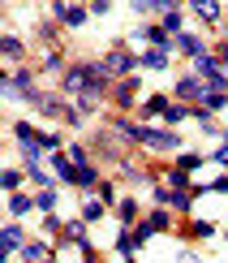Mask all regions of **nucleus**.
I'll return each instance as SVG.
<instances>
[{"instance_id": "f257e3e1", "label": "nucleus", "mask_w": 228, "mask_h": 263, "mask_svg": "<svg viewBox=\"0 0 228 263\" xmlns=\"http://www.w3.org/2000/svg\"><path fill=\"white\" fill-rule=\"evenodd\" d=\"M103 69H108V73H129V69H134V57H129V52H108V57H103Z\"/></svg>"}, {"instance_id": "f03ea898", "label": "nucleus", "mask_w": 228, "mask_h": 263, "mask_svg": "<svg viewBox=\"0 0 228 263\" xmlns=\"http://www.w3.org/2000/svg\"><path fill=\"white\" fill-rule=\"evenodd\" d=\"M194 13L198 17H220V5L215 0H194Z\"/></svg>"}, {"instance_id": "7ed1b4c3", "label": "nucleus", "mask_w": 228, "mask_h": 263, "mask_svg": "<svg viewBox=\"0 0 228 263\" xmlns=\"http://www.w3.org/2000/svg\"><path fill=\"white\" fill-rule=\"evenodd\" d=\"M26 259H30V263H43V259H48V246H43V242H30V246H26Z\"/></svg>"}, {"instance_id": "20e7f679", "label": "nucleus", "mask_w": 228, "mask_h": 263, "mask_svg": "<svg viewBox=\"0 0 228 263\" xmlns=\"http://www.w3.org/2000/svg\"><path fill=\"white\" fill-rule=\"evenodd\" d=\"M181 48L194 52V57H202V39H198V35H181Z\"/></svg>"}, {"instance_id": "39448f33", "label": "nucleus", "mask_w": 228, "mask_h": 263, "mask_svg": "<svg viewBox=\"0 0 228 263\" xmlns=\"http://www.w3.org/2000/svg\"><path fill=\"white\" fill-rule=\"evenodd\" d=\"M9 212H13V216H26V212H30V199H26V194H13V203H9Z\"/></svg>"}, {"instance_id": "423d86ee", "label": "nucleus", "mask_w": 228, "mask_h": 263, "mask_svg": "<svg viewBox=\"0 0 228 263\" xmlns=\"http://www.w3.org/2000/svg\"><path fill=\"white\" fill-rule=\"evenodd\" d=\"M0 237H5V250H13V246L22 242V229H17V224H9V229H5Z\"/></svg>"}, {"instance_id": "0eeeda50", "label": "nucleus", "mask_w": 228, "mask_h": 263, "mask_svg": "<svg viewBox=\"0 0 228 263\" xmlns=\"http://www.w3.org/2000/svg\"><path fill=\"white\" fill-rule=\"evenodd\" d=\"M147 229H151V233H155V229H168V212H155V216L147 220Z\"/></svg>"}, {"instance_id": "6e6552de", "label": "nucleus", "mask_w": 228, "mask_h": 263, "mask_svg": "<svg viewBox=\"0 0 228 263\" xmlns=\"http://www.w3.org/2000/svg\"><path fill=\"white\" fill-rule=\"evenodd\" d=\"M147 65H151V69H164L168 57H164V52H147Z\"/></svg>"}, {"instance_id": "1a4fd4ad", "label": "nucleus", "mask_w": 228, "mask_h": 263, "mask_svg": "<svg viewBox=\"0 0 228 263\" xmlns=\"http://www.w3.org/2000/svg\"><path fill=\"white\" fill-rule=\"evenodd\" d=\"M65 237H73V242H82V237H86V229H82L78 220H73V224H65Z\"/></svg>"}, {"instance_id": "9d476101", "label": "nucleus", "mask_w": 228, "mask_h": 263, "mask_svg": "<svg viewBox=\"0 0 228 263\" xmlns=\"http://www.w3.org/2000/svg\"><path fill=\"white\" fill-rule=\"evenodd\" d=\"M0 48H5V57H22V43H17V39H5Z\"/></svg>"}, {"instance_id": "9b49d317", "label": "nucleus", "mask_w": 228, "mask_h": 263, "mask_svg": "<svg viewBox=\"0 0 228 263\" xmlns=\"http://www.w3.org/2000/svg\"><path fill=\"white\" fill-rule=\"evenodd\" d=\"M164 117H168V121H181V117H185V108H177V104H168V108H164Z\"/></svg>"}, {"instance_id": "f8f14e48", "label": "nucleus", "mask_w": 228, "mask_h": 263, "mask_svg": "<svg viewBox=\"0 0 228 263\" xmlns=\"http://www.w3.org/2000/svg\"><path fill=\"white\" fill-rule=\"evenodd\" d=\"M0 181H5V190H17V181H22V173H5V177H0Z\"/></svg>"}, {"instance_id": "ddd939ff", "label": "nucleus", "mask_w": 228, "mask_h": 263, "mask_svg": "<svg viewBox=\"0 0 228 263\" xmlns=\"http://www.w3.org/2000/svg\"><path fill=\"white\" fill-rule=\"evenodd\" d=\"M215 156H220V164H228V142H224V147H220V151H215Z\"/></svg>"}, {"instance_id": "4468645a", "label": "nucleus", "mask_w": 228, "mask_h": 263, "mask_svg": "<svg viewBox=\"0 0 228 263\" xmlns=\"http://www.w3.org/2000/svg\"><path fill=\"white\" fill-rule=\"evenodd\" d=\"M43 263H56V259H43Z\"/></svg>"}]
</instances>
